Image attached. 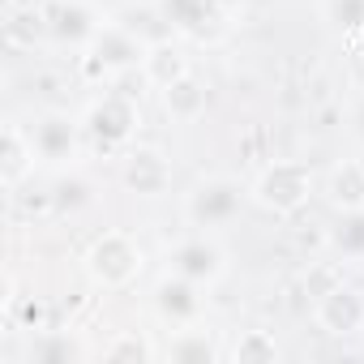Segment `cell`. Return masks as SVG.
<instances>
[{
    "label": "cell",
    "mask_w": 364,
    "mask_h": 364,
    "mask_svg": "<svg viewBox=\"0 0 364 364\" xmlns=\"http://www.w3.org/2000/svg\"><path fill=\"white\" fill-rule=\"evenodd\" d=\"M326 245H330L334 257L360 262L364 257V210H338L334 228L326 232Z\"/></svg>",
    "instance_id": "e0dca14e"
},
{
    "label": "cell",
    "mask_w": 364,
    "mask_h": 364,
    "mask_svg": "<svg viewBox=\"0 0 364 364\" xmlns=\"http://www.w3.org/2000/svg\"><path fill=\"white\" fill-rule=\"evenodd\" d=\"M206 103H210V90L206 82H198L193 73H185L180 82L163 86V112L180 124H193L198 116H206Z\"/></svg>",
    "instance_id": "4fadbf2b"
},
{
    "label": "cell",
    "mask_w": 364,
    "mask_h": 364,
    "mask_svg": "<svg viewBox=\"0 0 364 364\" xmlns=\"http://www.w3.org/2000/svg\"><path fill=\"white\" fill-rule=\"evenodd\" d=\"M245 198H249V189H240V180H232V176H206V180H198V185L189 189L185 215H189L193 228H223V223H232L240 215Z\"/></svg>",
    "instance_id": "3957f363"
},
{
    "label": "cell",
    "mask_w": 364,
    "mask_h": 364,
    "mask_svg": "<svg viewBox=\"0 0 364 364\" xmlns=\"http://www.w3.org/2000/svg\"><path fill=\"white\" fill-rule=\"evenodd\" d=\"M154 309H159L171 326L193 321V317L202 313V283H193V279H185V274H171V270H167V279H159V287H154Z\"/></svg>",
    "instance_id": "8fae6325"
},
{
    "label": "cell",
    "mask_w": 364,
    "mask_h": 364,
    "mask_svg": "<svg viewBox=\"0 0 364 364\" xmlns=\"http://www.w3.org/2000/svg\"><path fill=\"white\" fill-rule=\"evenodd\" d=\"M48 22H52V39L60 48H90L95 35L107 26V22H99V14L90 5H82V0H56L48 9Z\"/></svg>",
    "instance_id": "30bf717a"
},
{
    "label": "cell",
    "mask_w": 364,
    "mask_h": 364,
    "mask_svg": "<svg viewBox=\"0 0 364 364\" xmlns=\"http://www.w3.org/2000/svg\"><path fill=\"white\" fill-rule=\"evenodd\" d=\"M35 159H39V154H35L31 133H22V124H5V133H0V180H5L9 193L31 176Z\"/></svg>",
    "instance_id": "7c38bea8"
},
{
    "label": "cell",
    "mask_w": 364,
    "mask_h": 364,
    "mask_svg": "<svg viewBox=\"0 0 364 364\" xmlns=\"http://www.w3.org/2000/svg\"><path fill=\"white\" fill-rule=\"evenodd\" d=\"M146 52H150V43H141L133 31H124L120 22H107L99 35H95V43L86 48V69L90 73H124V69H137L141 60H146Z\"/></svg>",
    "instance_id": "8992f818"
},
{
    "label": "cell",
    "mask_w": 364,
    "mask_h": 364,
    "mask_svg": "<svg viewBox=\"0 0 364 364\" xmlns=\"http://www.w3.org/2000/svg\"><path fill=\"white\" fill-rule=\"evenodd\" d=\"M313 317L330 338H355V334H364V291L355 283L338 279L334 287H326L317 296Z\"/></svg>",
    "instance_id": "5b68a950"
},
{
    "label": "cell",
    "mask_w": 364,
    "mask_h": 364,
    "mask_svg": "<svg viewBox=\"0 0 364 364\" xmlns=\"http://www.w3.org/2000/svg\"><path fill=\"white\" fill-rule=\"evenodd\" d=\"M82 262H86V274L99 287L116 291V287H129L141 274V245L129 232H103V236L90 240Z\"/></svg>",
    "instance_id": "7a4b0ae2"
},
{
    "label": "cell",
    "mask_w": 364,
    "mask_h": 364,
    "mask_svg": "<svg viewBox=\"0 0 364 364\" xmlns=\"http://www.w3.org/2000/svg\"><path fill=\"white\" fill-rule=\"evenodd\" d=\"M210 5H215L219 14H232V9H240V5H245V0H210Z\"/></svg>",
    "instance_id": "83f0119b"
},
{
    "label": "cell",
    "mask_w": 364,
    "mask_h": 364,
    "mask_svg": "<svg viewBox=\"0 0 364 364\" xmlns=\"http://www.w3.org/2000/svg\"><path fill=\"white\" fill-rule=\"evenodd\" d=\"M103 355H107V360H137V364H146V360L159 355V347H154L150 338H141L137 330H129V334H116V338L103 347Z\"/></svg>",
    "instance_id": "d4e9b609"
},
{
    "label": "cell",
    "mask_w": 364,
    "mask_h": 364,
    "mask_svg": "<svg viewBox=\"0 0 364 364\" xmlns=\"http://www.w3.org/2000/svg\"><path fill=\"white\" fill-rule=\"evenodd\" d=\"M167 266H171V274H185V279L210 287V283L223 279L228 253H223L215 240H206V236H189V240H180V245L167 253Z\"/></svg>",
    "instance_id": "52a82bcc"
},
{
    "label": "cell",
    "mask_w": 364,
    "mask_h": 364,
    "mask_svg": "<svg viewBox=\"0 0 364 364\" xmlns=\"http://www.w3.org/2000/svg\"><path fill=\"white\" fill-rule=\"evenodd\" d=\"M82 355H86V347L77 338L60 334V330H39L31 338V347H26L31 364H69V360H82Z\"/></svg>",
    "instance_id": "ffe728a7"
},
{
    "label": "cell",
    "mask_w": 364,
    "mask_h": 364,
    "mask_svg": "<svg viewBox=\"0 0 364 364\" xmlns=\"http://www.w3.org/2000/svg\"><path fill=\"white\" fill-rule=\"evenodd\" d=\"M112 22H120L124 31H133L141 43H163V39H171V35H176L159 5H129V9H120Z\"/></svg>",
    "instance_id": "ac0fdd59"
},
{
    "label": "cell",
    "mask_w": 364,
    "mask_h": 364,
    "mask_svg": "<svg viewBox=\"0 0 364 364\" xmlns=\"http://www.w3.org/2000/svg\"><path fill=\"white\" fill-rule=\"evenodd\" d=\"M137 124H141V112H137V103L129 95H103V99H95L90 112H86V120H82V129L90 133V141L103 146V150L129 146L133 133H137Z\"/></svg>",
    "instance_id": "277c9868"
},
{
    "label": "cell",
    "mask_w": 364,
    "mask_h": 364,
    "mask_svg": "<svg viewBox=\"0 0 364 364\" xmlns=\"http://www.w3.org/2000/svg\"><path fill=\"white\" fill-rule=\"evenodd\" d=\"M167 355H171L176 364H215L223 351H219V343H215L210 330H180V334L171 338Z\"/></svg>",
    "instance_id": "44dd1931"
},
{
    "label": "cell",
    "mask_w": 364,
    "mask_h": 364,
    "mask_svg": "<svg viewBox=\"0 0 364 364\" xmlns=\"http://www.w3.org/2000/svg\"><path fill=\"white\" fill-rule=\"evenodd\" d=\"M321 14L343 35H360L364 31V0H321Z\"/></svg>",
    "instance_id": "cb8c5ba5"
},
{
    "label": "cell",
    "mask_w": 364,
    "mask_h": 364,
    "mask_svg": "<svg viewBox=\"0 0 364 364\" xmlns=\"http://www.w3.org/2000/svg\"><path fill=\"white\" fill-rule=\"evenodd\" d=\"M326 202L334 210H364V163L343 159L326 176Z\"/></svg>",
    "instance_id": "5bb4252c"
},
{
    "label": "cell",
    "mask_w": 364,
    "mask_h": 364,
    "mask_svg": "<svg viewBox=\"0 0 364 364\" xmlns=\"http://www.w3.org/2000/svg\"><path fill=\"white\" fill-rule=\"evenodd\" d=\"M31 141H35V154L43 163H73L77 150H82V137H77V120L65 116V112H43L31 129Z\"/></svg>",
    "instance_id": "9c48e42d"
},
{
    "label": "cell",
    "mask_w": 364,
    "mask_h": 364,
    "mask_svg": "<svg viewBox=\"0 0 364 364\" xmlns=\"http://www.w3.org/2000/svg\"><path fill=\"white\" fill-rule=\"evenodd\" d=\"M5 39L14 48H35L43 39H52V22H48V9H35V5H22L5 18Z\"/></svg>",
    "instance_id": "d6986e66"
},
{
    "label": "cell",
    "mask_w": 364,
    "mask_h": 364,
    "mask_svg": "<svg viewBox=\"0 0 364 364\" xmlns=\"http://www.w3.org/2000/svg\"><path fill=\"white\" fill-rule=\"evenodd\" d=\"M351 133H355V137L364 141V95H360V99L351 103Z\"/></svg>",
    "instance_id": "4316f807"
},
{
    "label": "cell",
    "mask_w": 364,
    "mask_h": 364,
    "mask_svg": "<svg viewBox=\"0 0 364 364\" xmlns=\"http://www.w3.org/2000/svg\"><path fill=\"white\" fill-rule=\"evenodd\" d=\"M232 360L236 364H270V360H279V343L266 330H245L232 347Z\"/></svg>",
    "instance_id": "603a6c76"
},
{
    "label": "cell",
    "mask_w": 364,
    "mask_h": 364,
    "mask_svg": "<svg viewBox=\"0 0 364 364\" xmlns=\"http://www.w3.org/2000/svg\"><path fill=\"white\" fill-rule=\"evenodd\" d=\"M154 5L163 9V18H167L171 31H180V35H206L210 22L223 18L210 0H154Z\"/></svg>",
    "instance_id": "9a60e30c"
},
{
    "label": "cell",
    "mask_w": 364,
    "mask_h": 364,
    "mask_svg": "<svg viewBox=\"0 0 364 364\" xmlns=\"http://www.w3.org/2000/svg\"><path fill=\"white\" fill-rule=\"evenodd\" d=\"M120 180H124V189L137 193V198H159L171 185V163L154 146H133V150H124Z\"/></svg>",
    "instance_id": "ba28073f"
},
{
    "label": "cell",
    "mask_w": 364,
    "mask_h": 364,
    "mask_svg": "<svg viewBox=\"0 0 364 364\" xmlns=\"http://www.w3.org/2000/svg\"><path fill=\"white\" fill-rule=\"evenodd\" d=\"M141 73H146V82L150 86H171V82H180L189 73V60H185V52H180L171 39H163V43H150V52H146V60H141Z\"/></svg>",
    "instance_id": "2e32d148"
},
{
    "label": "cell",
    "mask_w": 364,
    "mask_h": 364,
    "mask_svg": "<svg viewBox=\"0 0 364 364\" xmlns=\"http://www.w3.org/2000/svg\"><path fill=\"white\" fill-rule=\"evenodd\" d=\"M313 193V171L296 159H274L257 171V180L249 185V198L270 210V215H296Z\"/></svg>",
    "instance_id": "6da1fadb"
},
{
    "label": "cell",
    "mask_w": 364,
    "mask_h": 364,
    "mask_svg": "<svg viewBox=\"0 0 364 364\" xmlns=\"http://www.w3.org/2000/svg\"><path fill=\"white\" fill-rule=\"evenodd\" d=\"M90 202H95V193H90L86 180H77V176L60 180V185L52 189V210H56V215H73V210H82V206H90Z\"/></svg>",
    "instance_id": "484cf974"
},
{
    "label": "cell",
    "mask_w": 364,
    "mask_h": 364,
    "mask_svg": "<svg viewBox=\"0 0 364 364\" xmlns=\"http://www.w3.org/2000/svg\"><path fill=\"white\" fill-rule=\"evenodd\" d=\"M5 313H9V326L14 330H26V334L48 330V304L39 296H9Z\"/></svg>",
    "instance_id": "7402d4cb"
}]
</instances>
